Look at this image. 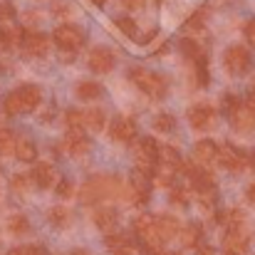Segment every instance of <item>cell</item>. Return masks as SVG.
<instances>
[{
  "mask_svg": "<svg viewBox=\"0 0 255 255\" xmlns=\"http://www.w3.org/2000/svg\"><path fill=\"white\" fill-rule=\"evenodd\" d=\"M87 62H89V70L97 72V75H107V72H112L114 65H117L112 50H107V47H94V50L89 52V60H87Z\"/></svg>",
  "mask_w": 255,
  "mask_h": 255,
  "instance_id": "cell-15",
  "label": "cell"
},
{
  "mask_svg": "<svg viewBox=\"0 0 255 255\" xmlns=\"http://www.w3.org/2000/svg\"><path fill=\"white\" fill-rule=\"evenodd\" d=\"M2 47H7V45H5V35H2V27H0V50Z\"/></svg>",
  "mask_w": 255,
  "mask_h": 255,
  "instance_id": "cell-46",
  "label": "cell"
},
{
  "mask_svg": "<svg viewBox=\"0 0 255 255\" xmlns=\"http://www.w3.org/2000/svg\"><path fill=\"white\" fill-rule=\"evenodd\" d=\"M139 134V127L131 117H117L112 122V139L119 144H131Z\"/></svg>",
  "mask_w": 255,
  "mask_h": 255,
  "instance_id": "cell-14",
  "label": "cell"
},
{
  "mask_svg": "<svg viewBox=\"0 0 255 255\" xmlns=\"http://www.w3.org/2000/svg\"><path fill=\"white\" fill-rule=\"evenodd\" d=\"M198 255H213V248H206L203 246V248H198Z\"/></svg>",
  "mask_w": 255,
  "mask_h": 255,
  "instance_id": "cell-44",
  "label": "cell"
},
{
  "mask_svg": "<svg viewBox=\"0 0 255 255\" xmlns=\"http://www.w3.org/2000/svg\"><path fill=\"white\" fill-rule=\"evenodd\" d=\"M7 231H10L12 236H22V233H27V231H30V223H27V218H25V216L12 213V216L7 218Z\"/></svg>",
  "mask_w": 255,
  "mask_h": 255,
  "instance_id": "cell-30",
  "label": "cell"
},
{
  "mask_svg": "<svg viewBox=\"0 0 255 255\" xmlns=\"http://www.w3.org/2000/svg\"><path fill=\"white\" fill-rule=\"evenodd\" d=\"M173 127H176V119H173L171 114H156V117H154V129H156V131L169 134V131H173Z\"/></svg>",
  "mask_w": 255,
  "mask_h": 255,
  "instance_id": "cell-33",
  "label": "cell"
},
{
  "mask_svg": "<svg viewBox=\"0 0 255 255\" xmlns=\"http://www.w3.org/2000/svg\"><path fill=\"white\" fill-rule=\"evenodd\" d=\"M117 25H119V30H122L124 35L134 37V32H136V30H134V25H136V22H134L131 17H119V20H117Z\"/></svg>",
  "mask_w": 255,
  "mask_h": 255,
  "instance_id": "cell-36",
  "label": "cell"
},
{
  "mask_svg": "<svg viewBox=\"0 0 255 255\" xmlns=\"http://www.w3.org/2000/svg\"><path fill=\"white\" fill-rule=\"evenodd\" d=\"M124 196V183L119 176L114 173H99V176H92L87 183H82L80 188V201L92 206V203H102V201H109V198H122Z\"/></svg>",
  "mask_w": 255,
  "mask_h": 255,
  "instance_id": "cell-1",
  "label": "cell"
},
{
  "mask_svg": "<svg viewBox=\"0 0 255 255\" xmlns=\"http://www.w3.org/2000/svg\"><path fill=\"white\" fill-rule=\"evenodd\" d=\"M15 156H17L22 164H32V161L37 159V146H35V141L27 139V136H20V139L15 141Z\"/></svg>",
  "mask_w": 255,
  "mask_h": 255,
  "instance_id": "cell-22",
  "label": "cell"
},
{
  "mask_svg": "<svg viewBox=\"0 0 255 255\" xmlns=\"http://www.w3.org/2000/svg\"><path fill=\"white\" fill-rule=\"evenodd\" d=\"M246 196H248V203H251V206H255V183H251V186H248Z\"/></svg>",
  "mask_w": 255,
  "mask_h": 255,
  "instance_id": "cell-43",
  "label": "cell"
},
{
  "mask_svg": "<svg viewBox=\"0 0 255 255\" xmlns=\"http://www.w3.org/2000/svg\"><path fill=\"white\" fill-rule=\"evenodd\" d=\"M40 102H42V89H40V87L37 85H22L5 97L2 109H5L7 114H30V112L37 109Z\"/></svg>",
  "mask_w": 255,
  "mask_h": 255,
  "instance_id": "cell-3",
  "label": "cell"
},
{
  "mask_svg": "<svg viewBox=\"0 0 255 255\" xmlns=\"http://www.w3.org/2000/svg\"><path fill=\"white\" fill-rule=\"evenodd\" d=\"M129 80L139 87L141 92L154 97V99H161L166 94V80L161 75H156L154 70H149V67H139V65L131 67L129 70Z\"/></svg>",
  "mask_w": 255,
  "mask_h": 255,
  "instance_id": "cell-4",
  "label": "cell"
},
{
  "mask_svg": "<svg viewBox=\"0 0 255 255\" xmlns=\"http://www.w3.org/2000/svg\"><path fill=\"white\" fill-rule=\"evenodd\" d=\"M193 161L201 164V166H208V164L218 161V144L211 141V139L196 141V146H193Z\"/></svg>",
  "mask_w": 255,
  "mask_h": 255,
  "instance_id": "cell-17",
  "label": "cell"
},
{
  "mask_svg": "<svg viewBox=\"0 0 255 255\" xmlns=\"http://www.w3.org/2000/svg\"><path fill=\"white\" fill-rule=\"evenodd\" d=\"M203 17H206V12H196V15L186 22V27H188V30H203Z\"/></svg>",
  "mask_w": 255,
  "mask_h": 255,
  "instance_id": "cell-38",
  "label": "cell"
},
{
  "mask_svg": "<svg viewBox=\"0 0 255 255\" xmlns=\"http://www.w3.org/2000/svg\"><path fill=\"white\" fill-rule=\"evenodd\" d=\"M246 37H248V42L255 47V20H248V22H246Z\"/></svg>",
  "mask_w": 255,
  "mask_h": 255,
  "instance_id": "cell-40",
  "label": "cell"
},
{
  "mask_svg": "<svg viewBox=\"0 0 255 255\" xmlns=\"http://www.w3.org/2000/svg\"><path fill=\"white\" fill-rule=\"evenodd\" d=\"M181 246L183 248H198L201 246V226L188 223L181 228Z\"/></svg>",
  "mask_w": 255,
  "mask_h": 255,
  "instance_id": "cell-24",
  "label": "cell"
},
{
  "mask_svg": "<svg viewBox=\"0 0 255 255\" xmlns=\"http://www.w3.org/2000/svg\"><path fill=\"white\" fill-rule=\"evenodd\" d=\"M15 134L10 129H0V156H7V154H15Z\"/></svg>",
  "mask_w": 255,
  "mask_h": 255,
  "instance_id": "cell-32",
  "label": "cell"
},
{
  "mask_svg": "<svg viewBox=\"0 0 255 255\" xmlns=\"http://www.w3.org/2000/svg\"><path fill=\"white\" fill-rule=\"evenodd\" d=\"M92 218H94V226H97L99 231H104V233L114 231V226L119 223V216H117V211H114V208H109V206H102V208H97Z\"/></svg>",
  "mask_w": 255,
  "mask_h": 255,
  "instance_id": "cell-20",
  "label": "cell"
},
{
  "mask_svg": "<svg viewBox=\"0 0 255 255\" xmlns=\"http://www.w3.org/2000/svg\"><path fill=\"white\" fill-rule=\"evenodd\" d=\"M223 65L226 70L233 75V77H241L251 70L253 65V57H251V50L243 47V45H231L226 52H223Z\"/></svg>",
  "mask_w": 255,
  "mask_h": 255,
  "instance_id": "cell-9",
  "label": "cell"
},
{
  "mask_svg": "<svg viewBox=\"0 0 255 255\" xmlns=\"http://www.w3.org/2000/svg\"><path fill=\"white\" fill-rule=\"evenodd\" d=\"M124 2V7H129V10H141L144 5H146V0H122Z\"/></svg>",
  "mask_w": 255,
  "mask_h": 255,
  "instance_id": "cell-41",
  "label": "cell"
},
{
  "mask_svg": "<svg viewBox=\"0 0 255 255\" xmlns=\"http://www.w3.org/2000/svg\"><path fill=\"white\" fill-rule=\"evenodd\" d=\"M251 92H253V94H255V80H253V87H251Z\"/></svg>",
  "mask_w": 255,
  "mask_h": 255,
  "instance_id": "cell-50",
  "label": "cell"
},
{
  "mask_svg": "<svg viewBox=\"0 0 255 255\" xmlns=\"http://www.w3.org/2000/svg\"><path fill=\"white\" fill-rule=\"evenodd\" d=\"M156 233H159L161 243H166V241L176 238L181 233V226L173 216H156Z\"/></svg>",
  "mask_w": 255,
  "mask_h": 255,
  "instance_id": "cell-21",
  "label": "cell"
},
{
  "mask_svg": "<svg viewBox=\"0 0 255 255\" xmlns=\"http://www.w3.org/2000/svg\"><path fill=\"white\" fill-rule=\"evenodd\" d=\"M104 243H107V251L112 255H136L134 241L129 236H124V233H109Z\"/></svg>",
  "mask_w": 255,
  "mask_h": 255,
  "instance_id": "cell-18",
  "label": "cell"
},
{
  "mask_svg": "<svg viewBox=\"0 0 255 255\" xmlns=\"http://www.w3.org/2000/svg\"><path fill=\"white\" fill-rule=\"evenodd\" d=\"M70 255H94V253H89V251H85V248H77V251H72Z\"/></svg>",
  "mask_w": 255,
  "mask_h": 255,
  "instance_id": "cell-45",
  "label": "cell"
},
{
  "mask_svg": "<svg viewBox=\"0 0 255 255\" xmlns=\"http://www.w3.org/2000/svg\"><path fill=\"white\" fill-rule=\"evenodd\" d=\"M171 203L173 206H188V188H181V186L171 188Z\"/></svg>",
  "mask_w": 255,
  "mask_h": 255,
  "instance_id": "cell-35",
  "label": "cell"
},
{
  "mask_svg": "<svg viewBox=\"0 0 255 255\" xmlns=\"http://www.w3.org/2000/svg\"><path fill=\"white\" fill-rule=\"evenodd\" d=\"M92 2H94V5H104L107 0H92Z\"/></svg>",
  "mask_w": 255,
  "mask_h": 255,
  "instance_id": "cell-49",
  "label": "cell"
},
{
  "mask_svg": "<svg viewBox=\"0 0 255 255\" xmlns=\"http://www.w3.org/2000/svg\"><path fill=\"white\" fill-rule=\"evenodd\" d=\"M65 122L70 129H85V112H77V109H70L65 114Z\"/></svg>",
  "mask_w": 255,
  "mask_h": 255,
  "instance_id": "cell-34",
  "label": "cell"
},
{
  "mask_svg": "<svg viewBox=\"0 0 255 255\" xmlns=\"http://www.w3.org/2000/svg\"><path fill=\"white\" fill-rule=\"evenodd\" d=\"M134 233L139 236L141 248L149 255H156L161 251L164 243H161V238H159V233H156V218H154V216H149V213L136 216V218H134Z\"/></svg>",
  "mask_w": 255,
  "mask_h": 255,
  "instance_id": "cell-5",
  "label": "cell"
},
{
  "mask_svg": "<svg viewBox=\"0 0 255 255\" xmlns=\"http://www.w3.org/2000/svg\"><path fill=\"white\" fill-rule=\"evenodd\" d=\"M248 164H251V166H253V169H255V151H253V154H251V156H248Z\"/></svg>",
  "mask_w": 255,
  "mask_h": 255,
  "instance_id": "cell-47",
  "label": "cell"
},
{
  "mask_svg": "<svg viewBox=\"0 0 255 255\" xmlns=\"http://www.w3.org/2000/svg\"><path fill=\"white\" fill-rule=\"evenodd\" d=\"M248 246H251V238L246 233V228H238V231H228L226 241H223V248L228 255H246L248 253Z\"/></svg>",
  "mask_w": 255,
  "mask_h": 255,
  "instance_id": "cell-16",
  "label": "cell"
},
{
  "mask_svg": "<svg viewBox=\"0 0 255 255\" xmlns=\"http://www.w3.org/2000/svg\"><path fill=\"white\" fill-rule=\"evenodd\" d=\"M62 149H65L70 156L82 159V156H87V154L92 151V141H89V136H85L82 129H70L67 136L62 139Z\"/></svg>",
  "mask_w": 255,
  "mask_h": 255,
  "instance_id": "cell-12",
  "label": "cell"
},
{
  "mask_svg": "<svg viewBox=\"0 0 255 255\" xmlns=\"http://www.w3.org/2000/svg\"><path fill=\"white\" fill-rule=\"evenodd\" d=\"M198 208L203 213H213L216 208V188H208V191H198Z\"/></svg>",
  "mask_w": 255,
  "mask_h": 255,
  "instance_id": "cell-31",
  "label": "cell"
},
{
  "mask_svg": "<svg viewBox=\"0 0 255 255\" xmlns=\"http://www.w3.org/2000/svg\"><path fill=\"white\" fill-rule=\"evenodd\" d=\"M181 50H183V55H186V57H191L193 62L206 60V50H203L196 40H183V42H181Z\"/></svg>",
  "mask_w": 255,
  "mask_h": 255,
  "instance_id": "cell-28",
  "label": "cell"
},
{
  "mask_svg": "<svg viewBox=\"0 0 255 255\" xmlns=\"http://www.w3.org/2000/svg\"><path fill=\"white\" fill-rule=\"evenodd\" d=\"M75 94L80 99H87V102L99 99L102 97V85H97V82H80V85L75 87Z\"/></svg>",
  "mask_w": 255,
  "mask_h": 255,
  "instance_id": "cell-27",
  "label": "cell"
},
{
  "mask_svg": "<svg viewBox=\"0 0 255 255\" xmlns=\"http://www.w3.org/2000/svg\"><path fill=\"white\" fill-rule=\"evenodd\" d=\"M134 161H136V171L144 176H154L156 164H159V144L149 136L139 139L134 144Z\"/></svg>",
  "mask_w": 255,
  "mask_h": 255,
  "instance_id": "cell-6",
  "label": "cell"
},
{
  "mask_svg": "<svg viewBox=\"0 0 255 255\" xmlns=\"http://www.w3.org/2000/svg\"><path fill=\"white\" fill-rule=\"evenodd\" d=\"M156 255H178V253H166V251H159Z\"/></svg>",
  "mask_w": 255,
  "mask_h": 255,
  "instance_id": "cell-48",
  "label": "cell"
},
{
  "mask_svg": "<svg viewBox=\"0 0 255 255\" xmlns=\"http://www.w3.org/2000/svg\"><path fill=\"white\" fill-rule=\"evenodd\" d=\"M218 164L231 173H241L248 166V156L241 149H236L233 144H221L218 146Z\"/></svg>",
  "mask_w": 255,
  "mask_h": 255,
  "instance_id": "cell-11",
  "label": "cell"
},
{
  "mask_svg": "<svg viewBox=\"0 0 255 255\" xmlns=\"http://www.w3.org/2000/svg\"><path fill=\"white\" fill-rule=\"evenodd\" d=\"M149 193H151L149 176L134 171V173L129 176V181L124 183V196H122V198H124L127 203H131V206H141V203L149 201Z\"/></svg>",
  "mask_w": 255,
  "mask_h": 255,
  "instance_id": "cell-8",
  "label": "cell"
},
{
  "mask_svg": "<svg viewBox=\"0 0 255 255\" xmlns=\"http://www.w3.org/2000/svg\"><path fill=\"white\" fill-rule=\"evenodd\" d=\"M85 129L89 131H102L104 129V112L99 107H92L85 112Z\"/></svg>",
  "mask_w": 255,
  "mask_h": 255,
  "instance_id": "cell-26",
  "label": "cell"
},
{
  "mask_svg": "<svg viewBox=\"0 0 255 255\" xmlns=\"http://www.w3.org/2000/svg\"><path fill=\"white\" fill-rule=\"evenodd\" d=\"M47 218H50V223H52L55 228H67V226L72 223V213H70V208H65V206L50 208Z\"/></svg>",
  "mask_w": 255,
  "mask_h": 255,
  "instance_id": "cell-25",
  "label": "cell"
},
{
  "mask_svg": "<svg viewBox=\"0 0 255 255\" xmlns=\"http://www.w3.org/2000/svg\"><path fill=\"white\" fill-rule=\"evenodd\" d=\"M188 124H191V129H196V131H208V129H213L216 127V119H218V112H216V107L213 104H208V102H201V104H193L191 109H188Z\"/></svg>",
  "mask_w": 255,
  "mask_h": 255,
  "instance_id": "cell-10",
  "label": "cell"
},
{
  "mask_svg": "<svg viewBox=\"0 0 255 255\" xmlns=\"http://www.w3.org/2000/svg\"><path fill=\"white\" fill-rule=\"evenodd\" d=\"M22 52L30 55V57H45L47 50H50V40L45 32H37V30H27L25 37H22Z\"/></svg>",
  "mask_w": 255,
  "mask_h": 255,
  "instance_id": "cell-13",
  "label": "cell"
},
{
  "mask_svg": "<svg viewBox=\"0 0 255 255\" xmlns=\"http://www.w3.org/2000/svg\"><path fill=\"white\" fill-rule=\"evenodd\" d=\"M226 114L238 134L255 131V94L248 92L246 102H241L238 97H226Z\"/></svg>",
  "mask_w": 255,
  "mask_h": 255,
  "instance_id": "cell-2",
  "label": "cell"
},
{
  "mask_svg": "<svg viewBox=\"0 0 255 255\" xmlns=\"http://www.w3.org/2000/svg\"><path fill=\"white\" fill-rule=\"evenodd\" d=\"M7 255H32V246H17V248L7 251Z\"/></svg>",
  "mask_w": 255,
  "mask_h": 255,
  "instance_id": "cell-42",
  "label": "cell"
},
{
  "mask_svg": "<svg viewBox=\"0 0 255 255\" xmlns=\"http://www.w3.org/2000/svg\"><path fill=\"white\" fill-rule=\"evenodd\" d=\"M12 17H15V7H12V2H10V0L0 2V20H2V22H10Z\"/></svg>",
  "mask_w": 255,
  "mask_h": 255,
  "instance_id": "cell-37",
  "label": "cell"
},
{
  "mask_svg": "<svg viewBox=\"0 0 255 255\" xmlns=\"http://www.w3.org/2000/svg\"><path fill=\"white\" fill-rule=\"evenodd\" d=\"M52 40H55V45H57L60 52L72 55V52H77V50L82 47V42H85V32H82L77 25H72V22H62V25L55 27Z\"/></svg>",
  "mask_w": 255,
  "mask_h": 255,
  "instance_id": "cell-7",
  "label": "cell"
},
{
  "mask_svg": "<svg viewBox=\"0 0 255 255\" xmlns=\"http://www.w3.org/2000/svg\"><path fill=\"white\" fill-rule=\"evenodd\" d=\"M72 191H75V188H72V181H62V183L57 186V196H60V198H70Z\"/></svg>",
  "mask_w": 255,
  "mask_h": 255,
  "instance_id": "cell-39",
  "label": "cell"
},
{
  "mask_svg": "<svg viewBox=\"0 0 255 255\" xmlns=\"http://www.w3.org/2000/svg\"><path fill=\"white\" fill-rule=\"evenodd\" d=\"M159 166H169V169L183 171V159H181V154H178L173 146L164 144V146H159Z\"/></svg>",
  "mask_w": 255,
  "mask_h": 255,
  "instance_id": "cell-23",
  "label": "cell"
},
{
  "mask_svg": "<svg viewBox=\"0 0 255 255\" xmlns=\"http://www.w3.org/2000/svg\"><path fill=\"white\" fill-rule=\"evenodd\" d=\"M30 181H32V176H27V173H15V176L10 178V188H12V193H17V196H27V191H30Z\"/></svg>",
  "mask_w": 255,
  "mask_h": 255,
  "instance_id": "cell-29",
  "label": "cell"
},
{
  "mask_svg": "<svg viewBox=\"0 0 255 255\" xmlns=\"http://www.w3.org/2000/svg\"><path fill=\"white\" fill-rule=\"evenodd\" d=\"M32 181L37 188H52L57 183V169L47 161L42 164H35V171H32Z\"/></svg>",
  "mask_w": 255,
  "mask_h": 255,
  "instance_id": "cell-19",
  "label": "cell"
}]
</instances>
